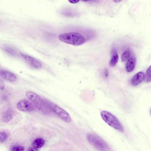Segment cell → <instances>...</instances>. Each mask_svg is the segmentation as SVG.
<instances>
[{
  "mask_svg": "<svg viewBox=\"0 0 151 151\" xmlns=\"http://www.w3.org/2000/svg\"><path fill=\"white\" fill-rule=\"evenodd\" d=\"M58 38L61 41L75 46L83 44L85 40L80 34L76 32H70L60 34Z\"/></svg>",
  "mask_w": 151,
  "mask_h": 151,
  "instance_id": "6da1fadb",
  "label": "cell"
},
{
  "mask_svg": "<svg viewBox=\"0 0 151 151\" xmlns=\"http://www.w3.org/2000/svg\"><path fill=\"white\" fill-rule=\"evenodd\" d=\"M103 120L108 125L120 132H124L123 127L119 120L113 115L106 111L101 113Z\"/></svg>",
  "mask_w": 151,
  "mask_h": 151,
  "instance_id": "7a4b0ae2",
  "label": "cell"
},
{
  "mask_svg": "<svg viewBox=\"0 0 151 151\" xmlns=\"http://www.w3.org/2000/svg\"><path fill=\"white\" fill-rule=\"evenodd\" d=\"M86 138L88 142L96 149L100 150H107L109 147L107 144L102 139L93 134L88 133Z\"/></svg>",
  "mask_w": 151,
  "mask_h": 151,
  "instance_id": "3957f363",
  "label": "cell"
},
{
  "mask_svg": "<svg viewBox=\"0 0 151 151\" xmlns=\"http://www.w3.org/2000/svg\"><path fill=\"white\" fill-rule=\"evenodd\" d=\"M17 106L19 110L24 112H31L35 109V106L33 104L25 99L19 101L17 104Z\"/></svg>",
  "mask_w": 151,
  "mask_h": 151,
  "instance_id": "277c9868",
  "label": "cell"
},
{
  "mask_svg": "<svg viewBox=\"0 0 151 151\" xmlns=\"http://www.w3.org/2000/svg\"><path fill=\"white\" fill-rule=\"evenodd\" d=\"M52 109L55 112L64 122L67 123L71 122V119L70 115L65 110L56 105L53 106Z\"/></svg>",
  "mask_w": 151,
  "mask_h": 151,
  "instance_id": "5b68a950",
  "label": "cell"
},
{
  "mask_svg": "<svg viewBox=\"0 0 151 151\" xmlns=\"http://www.w3.org/2000/svg\"><path fill=\"white\" fill-rule=\"evenodd\" d=\"M21 56L32 67L36 68H40L42 65V63L36 59L25 54L22 53Z\"/></svg>",
  "mask_w": 151,
  "mask_h": 151,
  "instance_id": "8992f818",
  "label": "cell"
},
{
  "mask_svg": "<svg viewBox=\"0 0 151 151\" xmlns=\"http://www.w3.org/2000/svg\"><path fill=\"white\" fill-rule=\"evenodd\" d=\"M25 95L27 98L37 105H41L42 100L40 96L36 93L30 91H27Z\"/></svg>",
  "mask_w": 151,
  "mask_h": 151,
  "instance_id": "52a82bcc",
  "label": "cell"
},
{
  "mask_svg": "<svg viewBox=\"0 0 151 151\" xmlns=\"http://www.w3.org/2000/svg\"><path fill=\"white\" fill-rule=\"evenodd\" d=\"M0 75L3 79L9 81H14L17 79L16 76L14 73L6 70H1Z\"/></svg>",
  "mask_w": 151,
  "mask_h": 151,
  "instance_id": "ba28073f",
  "label": "cell"
},
{
  "mask_svg": "<svg viewBox=\"0 0 151 151\" xmlns=\"http://www.w3.org/2000/svg\"><path fill=\"white\" fill-rule=\"evenodd\" d=\"M145 76L142 72H139L136 74L131 79L132 85L136 86L141 83L145 79Z\"/></svg>",
  "mask_w": 151,
  "mask_h": 151,
  "instance_id": "9c48e42d",
  "label": "cell"
},
{
  "mask_svg": "<svg viewBox=\"0 0 151 151\" xmlns=\"http://www.w3.org/2000/svg\"><path fill=\"white\" fill-rule=\"evenodd\" d=\"M136 58L134 56H131L128 60L126 66V70L128 72L132 71L134 68Z\"/></svg>",
  "mask_w": 151,
  "mask_h": 151,
  "instance_id": "30bf717a",
  "label": "cell"
},
{
  "mask_svg": "<svg viewBox=\"0 0 151 151\" xmlns=\"http://www.w3.org/2000/svg\"><path fill=\"white\" fill-rule=\"evenodd\" d=\"M119 59V56L116 50L114 49L112 51V56L109 62L111 66H115L117 63Z\"/></svg>",
  "mask_w": 151,
  "mask_h": 151,
  "instance_id": "8fae6325",
  "label": "cell"
},
{
  "mask_svg": "<svg viewBox=\"0 0 151 151\" xmlns=\"http://www.w3.org/2000/svg\"><path fill=\"white\" fill-rule=\"evenodd\" d=\"M13 117V114L12 111H8L4 114L3 117V120L5 123H8L11 121Z\"/></svg>",
  "mask_w": 151,
  "mask_h": 151,
  "instance_id": "7c38bea8",
  "label": "cell"
},
{
  "mask_svg": "<svg viewBox=\"0 0 151 151\" xmlns=\"http://www.w3.org/2000/svg\"><path fill=\"white\" fill-rule=\"evenodd\" d=\"M45 141L44 140L41 138H39L35 139L33 143L34 147L37 149L42 147L44 145Z\"/></svg>",
  "mask_w": 151,
  "mask_h": 151,
  "instance_id": "4fadbf2b",
  "label": "cell"
},
{
  "mask_svg": "<svg viewBox=\"0 0 151 151\" xmlns=\"http://www.w3.org/2000/svg\"><path fill=\"white\" fill-rule=\"evenodd\" d=\"M145 81L147 82L151 81V65L147 70L145 75Z\"/></svg>",
  "mask_w": 151,
  "mask_h": 151,
  "instance_id": "5bb4252c",
  "label": "cell"
},
{
  "mask_svg": "<svg viewBox=\"0 0 151 151\" xmlns=\"http://www.w3.org/2000/svg\"><path fill=\"white\" fill-rule=\"evenodd\" d=\"M130 54V52L129 51H125L122 55L121 59L122 61H126L129 58Z\"/></svg>",
  "mask_w": 151,
  "mask_h": 151,
  "instance_id": "9a60e30c",
  "label": "cell"
},
{
  "mask_svg": "<svg viewBox=\"0 0 151 151\" xmlns=\"http://www.w3.org/2000/svg\"><path fill=\"white\" fill-rule=\"evenodd\" d=\"M4 49L5 51L9 54L14 55L15 54V50L12 48L8 46H6L4 47Z\"/></svg>",
  "mask_w": 151,
  "mask_h": 151,
  "instance_id": "2e32d148",
  "label": "cell"
},
{
  "mask_svg": "<svg viewBox=\"0 0 151 151\" xmlns=\"http://www.w3.org/2000/svg\"><path fill=\"white\" fill-rule=\"evenodd\" d=\"M10 150L12 151H24V147L20 145H15L12 146L10 148Z\"/></svg>",
  "mask_w": 151,
  "mask_h": 151,
  "instance_id": "e0dca14e",
  "label": "cell"
},
{
  "mask_svg": "<svg viewBox=\"0 0 151 151\" xmlns=\"http://www.w3.org/2000/svg\"><path fill=\"white\" fill-rule=\"evenodd\" d=\"M7 137V134L4 132L0 133V142L1 143L4 142Z\"/></svg>",
  "mask_w": 151,
  "mask_h": 151,
  "instance_id": "ac0fdd59",
  "label": "cell"
},
{
  "mask_svg": "<svg viewBox=\"0 0 151 151\" xmlns=\"http://www.w3.org/2000/svg\"><path fill=\"white\" fill-rule=\"evenodd\" d=\"M28 151H37L38 150L37 148H35V147H31L29 148L28 149Z\"/></svg>",
  "mask_w": 151,
  "mask_h": 151,
  "instance_id": "d6986e66",
  "label": "cell"
},
{
  "mask_svg": "<svg viewBox=\"0 0 151 151\" xmlns=\"http://www.w3.org/2000/svg\"><path fill=\"white\" fill-rule=\"evenodd\" d=\"M79 0H68L69 2L71 3H75L78 2Z\"/></svg>",
  "mask_w": 151,
  "mask_h": 151,
  "instance_id": "ffe728a7",
  "label": "cell"
},
{
  "mask_svg": "<svg viewBox=\"0 0 151 151\" xmlns=\"http://www.w3.org/2000/svg\"><path fill=\"white\" fill-rule=\"evenodd\" d=\"M105 75L106 77H107L108 76V72L107 70H106L105 71Z\"/></svg>",
  "mask_w": 151,
  "mask_h": 151,
  "instance_id": "44dd1931",
  "label": "cell"
},
{
  "mask_svg": "<svg viewBox=\"0 0 151 151\" xmlns=\"http://www.w3.org/2000/svg\"><path fill=\"white\" fill-rule=\"evenodd\" d=\"M122 0H114V1L116 2H118Z\"/></svg>",
  "mask_w": 151,
  "mask_h": 151,
  "instance_id": "7402d4cb",
  "label": "cell"
},
{
  "mask_svg": "<svg viewBox=\"0 0 151 151\" xmlns=\"http://www.w3.org/2000/svg\"><path fill=\"white\" fill-rule=\"evenodd\" d=\"M82 0L83 1H88L90 0Z\"/></svg>",
  "mask_w": 151,
  "mask_h": 151,
  "instance_id": "603a6c76",
  "label": "cell"
},
{
  "mask_svg": "<svg viewBox=\"0 0 151 151\" xmlns=\"http://www.w3.org/2000/svg\"></svg>",
  "mask_w": 151,
  "mask_h": 151,
  "instance_id": "cb8c5ba5",
  "label": "cell"
}]
</instances>
